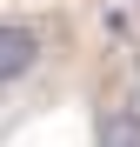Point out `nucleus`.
<instances>
[{"instance_id":"nucleus-1","label":"nucleus","mask_w":140,"mask_h":147,"mask_svg":"<svg viewBox=\"0 0 140 147\" xmlns=\"http://www.w3.org/2000/svg\"><path fill=\"white\" fill-rule=\"evenodd\" d=\"M40 67V27H27V20H0V87L20 80V74Z\"/></svg>"},{"instance_id":"nucleus-2","label":"nucleus","mask_w":140,"mask_h":147,"mask_svg":"<svg viewBox=\"0 0 140 147\" xmlns=\"http://www.w3.org/2000/svg\"><path fill=\"white\" fill-rule=\"evenodd\" d=\"M93 147H140V107H107Z\"/></svg>"}]
</instances>
